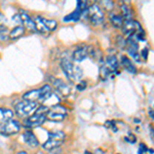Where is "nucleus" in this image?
I'll return each mask as SVG.
<instances>
[{"label":"nucleus","instance_id":"nucleus-32","mask_svg":"<svg viewBox=\"0 0 154 154\" xmlns=\"http://www.w3.org/2000/svg\"><path fill=\"white\" fill-rule=\"evenodd\" d=\"M147 54H148V48H145L142 51V56H143L144 60H147Z\"/></svg>","mask_w":154,"mask_h":154},{"label":"nucleus","instance_id":"nucleus-1","mask_svg":"<svg viewBox=\"0 0 154 154\" xmlns=\"http://www.w3.org/2000/svg\"><path fill=\"white\" fill-rule=\"evenodd\" d=\"M51 93H53V91H51V88L48 84H45V85H43L41 88L34 89V91H30L28 93H26L23 98H24V100L30 101V102H36V101L43 102Z\"/></svg>","mask_w":154,"mask_h":154},{"label":"nucleus","instance_id":"nucleus-19","mask_svg":"<svg viewBox=\"0 0 154 154\" xmlns=\"http://www.w3.org/2000/svg\"><path fill=\"white\" fill-rule=\"evenodd\" d=\"M12 115H14V113H12L11 110H9V109L0 108V125H1L2 123L6 122V121L9 120V119H11Z\"/></svg>","mask_w":154,"mask_h":154},{"label":"nucleus","instance_id":"nucleus-9","mask_svg":"<svg viewBox=\"0 0 154 154\" xmlns=\"http://www.w3.org/2000/svg\"><path fill=\"white\" fill-rule=\"evenodd\" d=\"M46 115H42V114H37L34 113L33 115L30 118H28L26 120V125L28 126H32V128H35V126L41 125L42 123L45 121Z\"/></svg>","mask_w":154,"mask_h":154},{"label":"nucleus","instance_id":"nucleus-30","mask_svg":"<svg viewBox=\"0 0 154 154\" xmlns=\"http://www.w3.org/2000/svg\"><path fill=\"white\" fill-rule=\"evenodd\" d=\"M85 88H86V83L85 82H81L79 85H77V88H78L79 91H83Z\"/></svg>","mask_w":154,"mask_h":154},{"label":"nucleus","instance_id":"nucleus-24","mask_svg":"<svg viewBox=\"0 0 154 154\" xmlns=\"http://www.w3.org/2000/svg\"><path fill=\"white\" fill-rule=\"evenodd\" d=\"M77 9L82 14L88 9V0H77Z\"/></svg>","mask_w":154,"mask_h":154},{"label":"nucleus","instance_id":"nucleus-39","mask_svg":"<svg viewBox=\"0 0 154 154\" xmlns=\"http://www.w3.org/2000/svg\"><path fill=\"white\" fill-rule=\"evenodd\" d=\"M85 154H91V153H89V152H88V151H86V152H85Z\"/></svg>","mask_w":154,"mask_h":154},{"label":"nucleus","instance_id":"nucleus-34","mask_svg":"<svg viewBox=\"0 0 154 154\" xmlns=\"http://www.w3.org/2000/svg\"><path fill=\"white\" fill-rule=\"evenodd\" d=\"M121 3H125V4H130L131 3V0H121Z\"/></svg>","mask_w":154,"mask_h":154},{"label":"nucleus","instance_id":"nucleus-37","mask_svg":"<svg viewBox=\"0 0 154 154\" xmlns=\"http://www.w3.org/2000/svg\"><path fill=\"white\" fill-rule=\"evenodd\" d=\"M36 154H43V152H41V151H39V152H37Z\"/></svg>","mask_w":154,"mask_h":154},{"label":"nucleus","instance_id":"nucleus-20","mask_svg":"<svg viewBox=\"0 0 154 154\" xmlns=\"http://www.w3.org/2000/svg\"><path fill=\"white\" fill-rule=\"evenodd\" d=\"M111 23L115 28H121L123 24V19L119 14H112L111 16Z\"/></svg>","mask_w":154,"mask_h":154},{"label":"nucleus","instance_id":"nucleus-11","mask_svg":"<svg viewBox=\"0 0 154 154\" xmlns=\"http://www.w3.org/2000/svg\"><path fill=\"white\" fill-rule=\"evenodd\" d=\"M54 86L56 88L57 91H58V93H60L61 95L68 96L69 94H70V88H69L68 84L64 80H62V79H54Z\"/></svg>","mask_w":154,"mask_h":154},{"label":"nucleus","instance_id":"nucleus-38","mask_svg":"<svg viewBox=\"0 0 154 154\" xmlns=\"http://www.w3.org/2000/svg\"><path fill=\"white\" fill-rule=\"evenodd\" d=\"M18 154H27L26 152H19Z\"/></svg>","mask_w":154,"mask_h":154},{"label":"nucleus","instance_id":"nucleus-25","mask_svg":"<svg viewBox=\"0 0 154 154\" xmlns=\"http://www.w3.org/2000/svg\"><path fill=\"white\" fill-rule=\"evenodd\" d=\"M101 2H102V5H103V7L107 11H111L113 9L114 7L113 0H101Z\"/></svg>","mask_w":154,"mask_h":154},{"label":"nucleus","instance_id":"nucleus-21","mask_svg":"<svg viewBox=\"0 0 154 154\" xmlns=\"http://www.w3.org/2000/svg\"><path fill=\"white\" fill-rule=\"evenodd\" d=\"M80 16H81V12L76 9L75 11H73L72 14H70L69 16H67L64 18V22H71V21H79L80 19Z\"/></svg>","mask_w":154,"mask_h":154},{"label":"nucleus","instance_id":"nucleus-14","mask_svg":"<svg viewBox=\"0 0 154 154\" xmlns=\"http://www.w3.org/2000/svg\"><path fill=\"white\" fill-rule=\"evenodd\" d=\"M88 46H80L77 49H75L73 53V60L76 62H81L88 57Z\"/></svg>","mask_w":154,"mask_h":154},{"label":"nucleus","instance_id":"nucleus-36","mask_svg":"<svg viewBox=\"0 0 154 154\" xmlns=\"http://www.w3.org/2000/svg\"><path fill=\"white\" fill-rule=\"evenodd\" d=\"M149 153H150V154H153V150H152V149H150V150H149Z\"/></svg>","mask_w":154,"mask_h":154},{"label":"nucleus","instance_id":"nucleus-18","mask_svg":"<svg viewBox=\"0 0 154 154\" xmlns=\"http://www.w3.org/2000/svg\"><path fill=\"white\" fill-rule=\"evenodd\" d=\"M120 8H121V17H122L123 21H128V20H133V12L131 9L130 8V6L128 4L121 3L120 4Z\"/></svg>","mask_w":154,"mask_h":154},{"label":"nucleus","instance_id":"nucleus-10","mask_svg":"<svg viewBox=\"0 0 154 154\" xmlns=\"http://www.w3.org/2000/svg\"><path fill=\"white\" fill-rule=\"evenodd\" d=\"M20 17H21V19H22V24H24V26L26 27L29 31L36 32L34 21L31 19V17H30L27 12H25L24 11H20Z\"/></svg>","mask_w":154,"mask_h":154},{"label":"nucleus","instance_id":"nucleus-35","mask_svg":"<svg viewBox=\"0 0 154 154\" xmlns=\"http://www.w3.org/2000/svg\"><path fill=\"white\" fill-rule=\"evenodd\" d=\"M149 115H150L151 118H153V110H152V109H150V110H149Z\"/></svg>","mask_w":154,"mask_h":154},{"label":"nucleus","instance_id":"nucleus-29","mask_svg":"<svg viewBox=\"0 0 154 154\" xmlns=\"http://www.w3.org/2000/svg\"><path fill=\"white\" fill-rule=\"evenodd\" d=\"M5 23H6L5 17H4L2 14H0V27H1V26H4V24H5Z\"/></svg>","mask_w":154,"mask_h":154},{"label":"nucleus","instance_id":"nucleus-16","mask_svg":"<svg viewBox=\"0 0 154 154\" xmlns=\"http://www.w3.org/2000/svg\"><path fill=\"white\" fill-rule=\"evenodd\" d=\"M24 33H25L24 27L23 26H17V27H14L11 32H9L8 38L11 39V40H16V39H18V38H20V37L23 36Z\"/></svg>","mask_w":154,"mask_h":154},{"label":"nucleus","instance_id":"nucleus-3","mask_svg":"<svg viewBox=\"0 0 154 154\" xmlns=\"http://www.w3.org/2000/svg\"><path fill=\"white\" fill-rule=\"evenodd\" d=\"M37 108L36 102H30V101H23L19 102L16 105V113L20 117H25L31 114Z\"/></svg>","mask_w":154,"mask_h":154},{"label":"nucleus","instance_id":"nucleus-26","mask_svg":"<svg viewBox=\"0 0 154 154\" xmlns=\"http://www.w3.org/2000/svg\"><path fill=\"white\" fill-rule=\"evenodd\" d=\"M82 70L79 66H75V72H74V82L75 81H79L82 78Z\"/></svg>","mask_w":154,"mask_h":154},{"label":"nucleus","instance_id":"nucleus-2","mask_svg":"<svg viewBox=\"0 0 154 154\" xmlns=\"http://www.w3.org/2000/svg\"><path fill=\"white\" fill-rule=\"evenodd\" d=\"M65 140V134L63 131H53L48 134V139L46 142L42 145V147L46 150H51V149L58 148Z\"/></svg>","mask_w":154,"mask_h":154},{"label":"nucleus","instance_id":"nucleus-31","mask_svg":"<svg viewBox=\"0 0 154 154\" xmlns=\"http://www.w3.org/2000/svg\"><path fill=\"white\" fill-rule=\"evenodd\" d=\"M105 125L106 128H113V126H115V122L114 121H107Z\"/></svg>","mask_w":154,"mask_h":154},{"label":"nucleus","instance_id":"nucleus-8","mask_svg":"<svg viewBox=\"0 0 154 154\" xmlns=\"http://www.w3.org/2000/svg\"><path fill=\"white\" fill-rule=\"evenodd\" d=\"M61 67L63 69L66 76L74 82V72H75V65L69 59H63L61 61Z\"/></svg>","mask_w":154,"mask_h":154},{"label":"nucleus","instance_id":"nucleus-15","mask_svg":"<svg viewBox=\"0 0 154 154\" xmlns=\"http://www.w3.org/2000/svg\"><path fill=\"white\" fill-rule=\"evenodd\" d=\"M24 140H25V142L28 144L29 146H31V147H37V146L39 145V142L35 137V135L30 131H27L26 133L24 134Z\"/></svg>","mask_w":154,"mask_h":154},{"label":"nucleus","instance_id":"nucleus-27","mask_svg":"<svg viewBox=\"0 0 154 154\" xmlns=\"http://www.w3.org/2000/svg\"><path fill=\"white\" fill-rule=\"evenodd\" d=\"M116 43H117V45L120 48H125V45H126V40H125V38H123L122 36H119L118 38L116 39Z\"/></svg>","mask_w":154,"mask_h":154},{"label":"nucleus","instance_id":"nucleus-5","mask_svg":"<svg viewBox=\"0 0 154 154\" xmlns=\"http://www.w3.org/2000/svg\"><path fill=\"white\" fill-rule=\"evenodd\" d=\"M67 109L63 106L56 105L51 107V110L46 113V118L53 121H62L67 116Z\"/></svg>","mask_w":154,"mask_h":154},{"label":"nucleus","instance_id":"nucleus-23","mask_svg":"<svg viewBox=\"0 0 154 154\" xmlns=\"http://www.w3.org/2000/svg\"><path fill=\"white\" fill-rule=\"evenodd\" d=\"M8 34L9 31L5 26H1L0 27V42L5 41L8 38Z\"/></svg>","mask_w":154,"mask_h":154},{"label":"nucleus","instance_id":"nucleus-13","mask_svg":"<svg viewBox=\"0 0 154 154\" xmlns=\"http://www.w3.org/2000/svg\"><path fill=\"white\" fill-rule=\"evenodd\" d=\"M34 21V24H35V28H36V31H38L39 33H41L43 36L48 37L49 36V34H51V31L46 28V26L44 25L43 21H42V18L41 17H36L35 20H33Z\"/></svg>","mask_w":154,"mask_h":154},{"label":"nucleus","instance_id":"nucleus-33","mask_svg":"<svg viewBox=\"0 0 154 154\" xmlns=\"http://www.w3.org/2000/svg\"><path fill=\"white\" fill-rule=\"evenodd\" d=\"M144 150H146V146L144 145V144H141L140 145V152H139V154H143Z\"/></svg>","mask_w":154,"mask_h":154},{"label":"nucleus","instance_id":"nucleus-22","mask_svg":"<svg viewBox=\"0 0 154 154\" xmlns=\"http://www.w3.org/2000/svg\"><path fill=\"white\" fill-rule=\"evenodd\" d=\"M42 21H43L44 25L46 26V28H48L51 32L54 31V30H56L57 26H58V24H57V22L54 21V20H48V19L42 18Z\"/></svg>","mask_w":154,"mask_h":154},{"label":"nucleus","instance_id":"nucleus-7","mask_svg":"<svg viewBox=\"0 0 154 154\" xmlns=\"http://www.w3.org/2000/svg\"><path fill=\"white\" fill-rule=\"evenodd\" d=\"M21 130V125L16 120H7L6 122L2 123L0 125V133L3 134V135L9 136V135H14V134L19 133Z\"/></svg>","mask_w":154,"mask_h":154},{"label":"nucleus","instance_id":"nucleus-4","mask_svg":"<svg viewBox=\"0 0 154 154\" xmlns=\"http://www.w3.org/2000/svg\"><path fill=\"white\" fill-rule=\"evenodd\" d=\"M86 14H88V18L89 19L91 24L94 25H100L104 21V12L102 11L100 6L97 4H93L86 9Z\"/></svg>","mask_w":154,"mask_h":154},{"label":"nucleus","instance_id":"nucleus-17","mask_svg":"<svg viewBox=\"0 0 154 154\" xmlns=\"http://www.w3.org/2000/svg\"><path fill=\"white\" fill-rule=\"evenodd\" d=\"M121 63H122V66L125 67V69L126 71H128L130 73H133V74L137 73V69L135 65H134L133 62H131L128 57L123 56L122 58H121Z\"/></svg>","mask_w":154,"mask_h":154},{"label":"nucleus","instance_id":"nucleus-28","mask_svg":"<svg viewBox=\"0 0 154 154\" xmlns=\"http://www.w3.org/2000/svg\"><path fill=\"white\" fill-rule=\"evenodd\" d=\"M125 141H128V142H130V143H134L136 141V137L133 136L131 134L130 137H126V138H125Z\"/></svg>","mask_w":154,"mask_h":154},{"label":"nucleus","instance_id":"nucleus-12","mask_svg":"<svg viewBox=\"0 0 154 154\" xmlns=\"http://www.w3.org/2000/svg\"><path fill=\"white\" fill-rule=\"evenodd\" d=\"M103 65L105 66V68L108 70L109 73L116 71V69L118 68L117 58H116L115 56H112V54H111V56H108L106 58V61H105V63H104Z\"/></svg>","mask_w":154,"mask_h":154},{"label":"nucleus","instance_id":"nucleus-6","mask_svg":"<svg viewBox=\"0 0 154 154\" xmlns=\"http://www.w3.org/2000/svg\"><path fill=\"white\" fill-rule=\"evenodd\" d=\"M121 28H122L123 34L126 36V38H130V37L135 35L138 31H140L142 29V27H141V25L137 21L128 20V21H123Z\"/></svg>","mask_w":154,"mask_h":154}]
</instances>
